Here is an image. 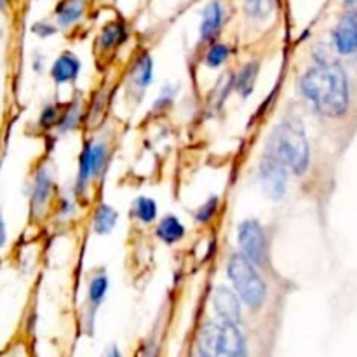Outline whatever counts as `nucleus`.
<instances>
[{"mask_svg":"<svg viewBox=\"0 0 357 357\" xmlns=\"http://www.w3.org/2000/svg\"><path fill=\"white\" fill-rule=\"evenodd\" d=\"M105 162V145L96 143L89 145L81 157V168H79V187L86 185L89 176L96 175Z\"/></svg>","mask_w":357,"mask_h":357,"instance_id":"1a4fd4ad","label":"nucleus"},{"mask_svg":"<svg viewBox=\"0 0 357 357\" xmlns=\"http://www.w3.org/2000/svg\"><path fill=\"white\" fill-rule=\"evenodd\" d=\"M152 79V60L148 54H145L143 58H140L134 67V81L140 86H148Z\"/></svg>","mask_w":357,"mask_h":357,"instance_id":"6ab92c4d","label":"nucleus"},{"mask_svg":"<svg viewBox=\"0 0 357 357\" xmlns=\"http://www.w3.org/2000/svg\"><path fill=\"white\" fill-rule=\"evenodd\" d=\"M106 289H109V280H106L105 276H98L93 279L91 286H89V300H91V303L95 307H98L102 303Z\"/></svg>","mask_w":357,"mask_h":357,"instance_id":"f3484780","label":"nucleus"},{"mask_svg":"<svg viewBox=\"0 0 357 357\" xmlns=\"http://www.w3.org/2000/svg\"><path fill=\"white\" fill-rule=\"evenodd\" d=\"M223 16L225 13L220 2H211V4L206 6V11H204L203 16V25H200V35H203L204 40H209L221 29Z\"/></svg>","mask_w":357,"mask_h":357,"instance_id":"9d476101","label":"nucleus"},{"mask_svg":"<svg viewBox=\"0 0 357 357\" xmlns=\"http://www.w3.org/2000/svg\"><path fill=\"white\" fill-rule=\"evenodd\" d=\"M117 221V213L112 209L110 206L103 204L102 207L96 213V220H95V230L98 234H109L113 227H116Z\"/></svg>","mask_w":357,"mask_h":357,"instance_id":"4468645a","label":"nucleus"},{"mask_svg":"<svg viewBox=\"0 0 357 357\" xmlns=\"http://www.w3.org/2000/svg\"><path fill=\"white\" fill-rule=\"evenodd\" d=\"M269 155L283 161L294 173H303L308 166V141L298 122H283L269 141Z\"/></svg>","mask_w":357,"mask_h":357,"instance_id":"7ed1b4c3","label":"nucleus"},{"mask_svg":"<svg viewBox=\"0 0 357 357\" xmlns=\"http://www.w3.org/2000/svg\"><path fill=\"white\" fill-rule=\"evenodd\" d=\"M124 37H126V32L120 25L117 23H112V25L106 26L102 33V44L103 46H113L117 42H122Z\"/></svg>","mask_w":357,"mask_h":357,"instance_id":"aec40b11","label":"nucleus"},{"mask_svg":"<svg viewBox=\"0 0 357 357\" xmlns=\"http://www.w3.org/2000/svg\"><path fill=\"white\" fill-rule=\"evenodd\" d=\"M228 277L235 291L249 308H260L267 298V287L262 277L244 255H234L228 262Z\"/></svg>","mask_w":357,"mask_h":357,"instance_id":"20e7f679","label":"nucleus"},{"mask_svg":"<svg viewBox=\"0 0 357 357\" xmlns=\"http://www.w3.org/2000/svg\"><path fill=\"white\" fill-rule=\"evenodd\" d=\"M213 305L221 321L239 324V321H241V303H239L234 291L225 286L218 287L213 294Z\"/></svg>","mask_w":357,"mask_h":357,"instance_id":"6e6552de","label":"nucleus"},{"mask_svg":"<svg viewBox=\"0 0 357 357\" xmlns=\"http://www.w3.org/2000/svg\"><path fill=\"white\" fill-rule=\"evenodd\" d=\"M79 70H81V63H79L77 58L74 54L67 53L58 58L56 63H54L53 77L58 84H63V82L74 81L79 75Z\"/></svg>","mask_w":357,"mask_h":357,"instance_id":"9b49d317","label":"nucleus"},{"mask_svg":"<svg viewBox=\"0 0 357 357\" xmlns=\"http://www.w3.org/2000/svg\"><path fill=\"white\" fill-rule=\"evenodd\" d=\"M333 40L340 54H354L357 51V13L343 16L333 32Z\"/></svg>","mask_w":357,"mask_h":357,"instance_id":"0eeeda50","label":"nucleus"},{"mask_svg":"<svg viewBox=\"0 0 357 357\" xmlns=\"http://www.w3.org/2000/svg\"><path fill=\"white\" fill-rule=\"evenodd\" d=\"M136 214L141 221L150 223L157 216V206H155V203L152 199L141 197V199L136 200Z\"/></svg>","mask_w":357,"mask_h":357,"instance_id":"a211bd4d","label":"nucleus"},{"mask_svg":"<svg viewBox=\"0 0 357 357\" xmlns=\"http://www.w3.org/2000/svg\"><path fill=\"white\" fill-rule=\"evenodd\" d=\"M216 204H218L216 197H211V199L207 200V203L204 204V206L200 207L199 211H197V220H199V221H209L211 218H213L214 211H216Z\"/></svg>","mask_w":357,"mask_h":357,"instance_id":"5701e85b","label":"nucleus"},{"mask_svg":"<svg viewBox=\"0 0 357 357\" xmlns=\"http://www.w3.org/2000/svg\"><path fill=\"white\" fill-rule=\"evenodd\" d=\"M239 244L242 253L255 265H263L267 256V239L262 225L255 220H248L239 227Z\"/></svg>","mask_w":357,"mask_h":357,"instance_id":"39448f33","label":"nucleus"},{"mask_svg":"<svg viewBox=\"0 0 357 357\" xmlns=\"http://www.w3.org/2000/svg\"><path fill=\"white\" fill-rule=\"evenodd\" d=\"M49 187H51V180L46 173H40L39 180H37L35 185V206L40 207L47 199V193H49Z\"/></svg>","mask_w":357,"mask_h":357,"instance_id":"412c9836","label":"nucleus"},{"mask_svg":"<svg viewBox=\"0 0 357 357\" xmlns=\"http://www.w3.org/2000/svg\"><path fill=\"white\" fill-rule=\"evenodd\" d=\"M84 0H65V2H61L56 9V16L60 25L68 26L72 25V23L77 22L82 16V13H84Z\"/></svg>","mask_w":357,"mask_h":357,"instance_id":"f8f14e48","label":"nucleus"},{"mask_svg":"<svg viewBox=\"0 0 357 357\" xmlns=\"http://www.w3.org/2000/svg\"><path fill=\"white\" fill-rule=\"evenodd\" d=\"M35 32L39 33V35L46 37V35H49V33H53L54 29H47V25H46V23H44L42 29H40V26H35Z\"/></svg>","mask_w":357,"mask_h":357,"instance_id":"393cba45","label":"nucleus"},{"mask_svg":"<svg viewBox=\"0 0 357 357\" xmlns=\"http://www.w3.org/2000/svg\"><path fill=\"white\" fill-rule=\"evenodd\" d=\"M103 357H122V354H120V350L117 349L116 345H112L109 350H106L105 356H103Z\"/></svg>","mask_w":357,"mask_h":357,"instance_id":"b1692460","label":"nucleus"},{"mask_svg":"<svg viewBox=\"0 0 357 357\" xmlns=\"http://www.w3.org/2000/svg\"><path fill=\"white\" fill-rule=\"evenodd\" d=\"M301 91L321 113L340 117L349 109V86L338 65H321L301 79Z\"/></svg>","mask_w":357,"mask_h":357,"instance_id":"f257e3e1","label":"nucleus"},{"mask_svg":"<svg viewBox=\"0 0 357 357\" xmlns=\"http://www.w3.org/2000/svg\"><path fill=\"white\" fill-rule=\"evenodd\" d=\"M256 72H258V65H246V68L237 77V89L242 93V96H248L249 93H251L253 84H255L256 79Z\"/></svg>","mask_w":357,"mask_h":357,"instance_id":"dca6fc26","label":"nucleus"},{"mask_svg":"<svg viewBox=\"0 0 357 357\" xmlns=\"http://www.w3.org/2000/svg\"><path fill=\"white\" fill-rule=\"evenodd\" d=\"M227 54H228V49L225 46H221V44H218V46L211 47V51L207 53V65L213 68L220 67L221 63H223L225 60H227Z\"/></svg>","mask_w":357,"mask_h":357,"instance_id":"4be33fe9","label":"nucleus"},{"mask_svg":"<svg viewBox=\"0 0 357 357\" xmlns=\"http://www.w3.org/2000/svg\"><path fill=\"white\" fill-rule=\"evenodd\" d=\"M260 182L270 199H280L286 192V164L273 155H267L260 166Z\"/></svg>","mask_w":357,"mask_h":357,"instance_id":"423d86ee","label":"nucleus"},{"mask_svg":"<svg viewBox=\"0 0 357 357\" xmlns=\"http://www.w3.org/2000/svg\"><path fill=\"white\" fill-rule=\"evenodd\" d=\"M157 235L168 244H173V242L180 241V239L185 235V227L178 221V218L168 216L161 221L157 228Z\"/></svg>","mask_w":357,"mask_h":357,"instance_id":"ddd939ff","label":"nucleus"},{"mask_svg":"<svg viewBox=\"0 0 357 357\" xmlns=\"http://www.w3.org/2000/svg\"><path fill=\"white\" fill-rule=\"evenodd\" d=\"M345 4L349 6V8L356 9V11H357V0H345Z\"/></svg>","mask_w":357,"mask_h":357,"instance_id":"a878e982","label":"nucleus"},{"mask_svg":"<svg viewBox=\"0 0 357 357\" xmlns=\"http://www.w3.org/2000/svg\"><path fill=\"white\" fill-rule=\"evenodd\" d=\"M200 357H203V356H200Z\"/></svg>","mask_w":357,"mask_h":357,"instance_id":"bb28decb","label":"nucleus"},{"mask_svg":"<svg viewBox=\"0 0 357 357\" xmlns=\"http://www.w3.org/2000/svg\"><path fill=\"white\" fill-rule=\"evenodd\" d=\"M199 350L203 357H248L241 329L221 319L204 326L199 336Z\"/></svg>","mask_w":357,"mask_h":357,"instance_id":"f03ea898","label":"nucleus"},{"mask_svg":"<svg viewBox=\"0 0 357 357\" xmlns=\"http://www.w3.org/2000/svg\"><path fill=\"white\" fill-rule=\"evenodd\" d=\"M273 0H246V11L255 19H263L272 13Z\"/></svg>","mask_w":357,"mask_h":357,"instance_id":"2eb2a0df","label":"nucleus"}]
</instances>
